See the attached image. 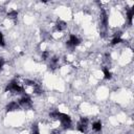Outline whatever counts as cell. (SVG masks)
Wrapping results in <instances>:
<instances>
[{
    "label": "cell",
    "mask_w": 134,
    "mask_h": 134,
    "mask_svg": "<svg viewBox=\"0 0 134 134\" xmlns=\"http://www.w3.org/2000/svg\"><path fill=\"white\" fill-rule=\"evenodd\" d=\"M57 118L60 120L61 125H62L63 127H65V128L69 127V126L71 125V118H70V116L67 115V114H64V113H60V112H59Z\"/></svg>",
    "instance_id": "cell-1"
},
{
    "label": "cell",
    "mask_w": 134,
    "mask_h": 134,
    "mask_svg": "<svg viewBox=\"0 0 134 134\" xmlns=\"http://www.w3.org/2000/svg\"><path fill=\"white\" fill-rule=\"evenodd\" d=\"M18 104H19V106H22L24 108H27V107L31 106V100H30V98L27 95H24V96H22L19 99V103Z\"/></svg>",
    "instance_id": "cell-2"
},
{
    "label": "cell",
    "mask_w": 134,
    "mask_h": 134,
    "mask_svg": "<svg viewBox=\"0 0 134 134\" xmlns=\"http://www.w3.org/2000/svg\"><path fill=\"white\" fill-rule=\"evenodd\" d=\"M18 108H19V104L17 102H10L6 106V110L7 111H14V110H17Z\"/></svg>",
    "instance_id": "cell-3"
},
{
    "label": "cell",
    "mask_w": 134,
    "mask_h": 134,
    "mask_svg": "<svg viewBox=\"0 0 134 134\" xmlns=\"http://www.w3.org/2000/svg\"><path fill=\"white\" fill-rule=\"evenodd\" d=\"M103 73H104V79L106 80H110L112 77V73L108 67H103Z\"/></svg>",
    "instance_id": "cell-4"
},
{
    "label": "cell",
    "mask_w": 134,
    "mask_h": 134,
    "mask_svg": "<svg viewBox=\"0 0 134 134\" xmlns=\"http://www.w3.org/2000/svg\"><path fill=\"white\" fill-rule=\"evenodd\" d=\"M92 130L95 132H100L102 130V122L100 121H94L92 124Z\"/></svg>",
    "instance_id": "cell-5"
},
{
    "label": "cell",
    "mask_w": 134,
    "mask_h": 134,
    "mask_svg": "<svg viewBox=\"0 0 134 134\" xmlns=\"http://www.w3.org/2000/svg\"><path fill=\"white\" fill-rule=\"evenodd\" d=\"M133 14H134V9H133V8H130V9H128V12H127V19H128V21H129V24H130V25L132 24Z\"/></svg>",
    "instance_id": "cell-6"
},
{
    "label": "cell",
    "mask_w": 134,
    "mask_h": 134,
    "mask_svg": "<svg viewBox=\"0 0 134 134\" xmlns=\"http://www.w3.org/2000/svg\"><path fill=\"white\" fill-rule=\"evenodd\" d=\"M65 27H66V23H65V22H63V21H59V22L57 23V29H58L59 31L65 29Z\"/></svg>",
    "instance_id": "cell-7"
},
{
    "label": "cell",
    "mask_w": 134,
    "mask_h": 134,
    "mask_svg": "<svg viewBox=\"0 0 134 134\" xmlns=\"http://www.w3.org/2000/svg\"><path fill=\"white\" fill-rule=\"evenodd\" d=\"M17 16H18L17 10H12V12H9V13L7 14V17L10 18V19H15V18H17Z\"/></svg>",
    "instance_id": "cell-8"
},
{
    "label": "cell",
    "mask_w": 134,
    "mask_h": 134,
    "mask_svg": "<svg viewBox=\"0 0 134 134\" xmlns=\"http://www.w3.org/2000/svg\"><path fill=\"white\" fill-rule=\"evenodd\" d=\"M30 134H40L39 127H38V125H37V124H35V125H34V127H32V129H31V133H30Z\"/></svg>",
    "instance_id": "cell-9"
},
{
    "label": "cell",
    "mask_w": 134,
    "mask_h": 134,
    "mask_svg": "<svg viewBox=\"0 0 134 134\" xmlns=\"http://www.w3.org/2000/svg\"><path fill=\"white\" fill-rule=\"evenodd\" d=\"M0 46L1 47H4L5 46V41H4V37H3V34L0 31Z\"/></svg>",
    "instance_id": "cell-10"
},
{
    "label": "cell",
    "mask_w": 134,
    "mask_h": 134,
    "mask_svg": "<svg viewBox=\"0 0 134 134\" xmlns=\"http://www.w3.org/2000/svg\"><path fill=\"white\" fill-rule=\"evenodd\" d=\"M3 66H4V60L2 58H0V70L3 68Z\"/></svg>",
    "instance_id": "cell-11"
}]
</instances>
